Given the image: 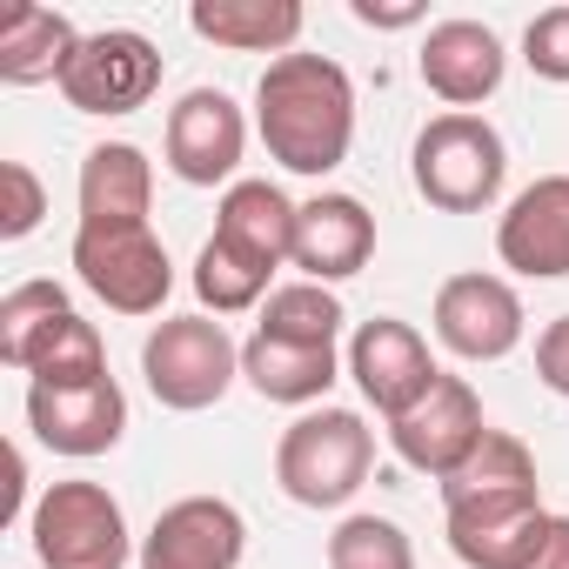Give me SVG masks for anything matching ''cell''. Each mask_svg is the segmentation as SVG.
I'll return each instance as SVG.
<instances>
[{"label":"cell","instance_id":"cell-4","mask_svg":"<svg viewBox=\"0 0 569 569\" xmlns=\"http://www.w3.org/2000/svg\"><path fill=\"white\" fill-rule=\"evenodd\" d=\"M141 376H148V396L174 416H194V409H214L234 376H241V342L228 336V322L214 316H168L148 329L141 342Z\"/></svg>","mask_w":569,"mask_h":569},{"label":"cell","instance_id":"cell-8","mask_svg":"<svg viewBox=\"0 0 569 569\" xmlns=\"http://www.w3.org/2000/svg\"><path fill=\"white\" fill-rule=\"evenodd\" d=\"M529 316H522V296H516V281L502 274H449L442 289H436V342L462 362H502L516 356Z\"/></svg>","mask_w":569,"mask_h":569},{"label":"cell","instance_id":"cell-9","mask_svg":"<svg viewBox=\"0 0 569 569\" xmlns=\"http://www.w3.org/2000/svg\"><path fill=\"white\" fill-rule=\"evenodd\" d=\"M161 154H168V174L188 181V188H234V168L248 154V121L234 108V94L221 88H188L174 108H168V134H161Z\"/></svg>","mask_w":569,"mask_h":569},{"label":"cell","instance_id":"cell-13","mask_svg":"<svg viewBox=\"0 0 569 569\" xmlns=\"http://www.w3.org/2000/svg\"><path fill=\"white\" fill-rule=\"evenodd\" d=\"M248 522L228 496H181L141 536V569H241Z\"/></svg>","mask_w":569,"mask_h":569},{"label":"cell","instance_id":"cell-6","mask_svg":"<svg viewBox=\"0 0 569 569\" xmlns=\"http://www.w3.org/2000/svg\"><path fill=\"white\" fill-rule=\"evenodd\" d=\"M74 274L114 316H161L174 289V261L148 221L141 228H74Z\"/></svg>","mask_w":569,"mask_h":569},{"label":"cell","instance_id":"cell-19","mask_svg":"<svg viewBox=\"0 0 569 569\" xmlns=\"http://www.w3.org/2000/svg\"><path fill=\"white\" fill-rule=\"evenodd\" d=\"M302 8L296 0H194L188 8V28L228 54H296L302 41Z\"/></svg>","mask_w":569,"mask_h":569},{"label":"cell","instance_id":"cell-21","mask_svg":"<svg viewBox=\"0 0 569 569\" xmlns=\"http://www.w3.org/2000/svg\"><path fill=\"white\" fill-rule=\"evenodd\" d=\"M68 322H74V302H68L61 281H14L0 296V362L34 376L41 356L68 336Z\"/></svg>","mask_w":569,"mask_h":569},{"label":"cell","instance_id":"cell-28","mask_svg":"<svg viewBox=\"0 0 569 569\" xmlns=\"http://www.w3.org/2000/svg\"><path fill=\"white\" fill-rule=\"evenodd\" d=\"M94 376H108V349H101V336H94V322H68V336L41 356V369L28 376V382H94Z\"/></svg>","mask_w":569,"mask_h":569},{"label":"cell","instance_id":"cell-5","mask_svg":"<svg viewBox=\"0 0 569 569\" xmlns=\"http://www.w3.org/2000/svg\"><path fill=\"white\" fill-rule=\"evenodd\" d=\"M28 542L41 569H128L134 556L128 516L101 482H54L28 516Z\"/></svg>","mask_w":569,"mask_h":569},{"label":"cell","instance_id":"cell-24","mask_svg":"<svg viewBox=\"0 0 569 569\" xmlns=\"http://www.w3.org/2000/svg\"><path fill=\"white\" fill-rule=\"evenodd\" d=\"M509 496H542V489H536V456H529L522 436L489 429V436L476 442V456H469L456 476H442V509H462V502H509Z\"/></svg>","mask_w":569,"mask_h":569},{"label":"cell","instance_id":"cell-1","mask_svg":"<svg viewBox=\"0 0 569 569\" xmlns=\"http://www.w3.org/2000/svg\"><path fill=\"white\" fill-rule=\"evenodd\" d=\"M254 134L289 174H336L356 148V81L329 54H281L254 81Z\"/></svg>","mask_w":569,"mask_h":569},{"label":"cell","instance_id":"cell-7","mask_svg":"<svg viewBox=\"0 0 569 569\" xmlns=\"http://www.w3.org/2000/svg\"><path fill=\"white\" fill-rule=\"evenodd\" d=\"M54 88L74 114H134L161 88V48L134 28L81 34V48H74V61L61 68Z\"/></svg>","mask_w":569,"mask_h":569},{"label":"cell","instance_id":"cell-16","mask_svg":"<svg viewBox=\"0 0 569 569\" xmlns=\"http://www.w3.org/2000/svg\"><path fill=\"white\" fill-rule=\"evenodd\" d=\"M369 254H376V214L356 201V194H316V201H302V214H296V268L309 274V281H349V274H362L369 268Z\"/></svg>","mask_w":569,"mask_h":569},{"label":"cell","instance_id":"cell-10","mask_svg":"<svg viewBox=\"0 0 569 569\" xmlns=\"http://www.w3.org/2000/svg\"><path fill=\"white\" fill-rule=\"evenodd\" d=\"M349 376H356L362 402H369L382 422H396V416H409V409L436 389L442 369H436L429 342L416 336V322L376 316V322H362V329L349 336Z\"/></svg>","mask_w":569,"mask_h":569},{"label":"cell","instance_id":"cell-12","mask_svg":"<svg viewBox=\"0 0 569 569\" xmlns=\"http://www.w3.org/2000/svg\"><path fill=\"white\" fill-rule=\"evenodd\" d=\"M28 429L41 436V449L54 456H108L121 436H128V396L114 376H94V382H28Z\"/></svg>","mask_w":569,"mask_h":569},{"label":"cell","instance_id":"cell-33","mask_svg":"<svg viewBox=\"0 0 569 569\" xmlns=\"http://www.w3.org/2000/svg\"><path fill=\"white\" fill-rule=\"evenodd\" d=\"M362 28H416L422 21V8H376V0H356V8H349Z\"/></svg>","mask_w":569,"mask_h":569},{"label":"cell","instance_id":"cell-25","mask_svg":"<svg viewBox=\"0 0 569 569\" xmlns=\"http://www.w3.org/2000/svg\"><path fill=\"white\" fill-rule=\"evenodd\" d=\"M274 268L261 261V254H248V248H234L228 234H208L201 241V254H194V296H201V309L221 322V316H248V309H261L274 289Z\"/></svg>","mask_w":569,"mask_h":569},{"label":"cell","instance_id":"cell-32","mask_svg":"<svg viewBox=\"0 0 569 569\" xmlns=\"http://www.w3.org/2000/svg\"><path fill=\"white\" fill-rule=\"evenodd\" d=\"M522 569H569V516H549V529H542V542L529 549Z\"/></svg>","mask_w":569,"mask_h":569},{"label":"cell","instance_id":"cell-14","mask_svg":"<svg viewBox=\"0 0 569 569\" xmlns=\"http://www.w3.org/2000/svg\"><path fill=\"white\" fill-rule=\"evenodd\" d=\"M416 68H422V88H429L436 101H449V114H476V101H489V94L502 88L509 54H502L496 28L456 14V21H436V28L422 34Z\"/></svg>","mask_w":569,"mask_h":569},{"label":"cell","instance_id":"cell-31","mask_svg":"<svg viewBox=\"0 0 569 569\" xmlns=\"http://www.w3.org/2000/svg\"><path fill=\"white\" fill-rule=\"evenodd\" d=\"M536 376H542V389L569 396V316H556V322L536 336Z\"/></svg>","mask_w":569,"mask_h":569},{"label":"cell","instance_id":"cell-29","mask_svg":"<svg viewBox=\"0 0 569 569\" xmlns=\"http://www.w3.org/2000/svg\"><path fill=\"white\" fill-rule=\"evenodd\" d=\"M48 214V188L28 161H0V241H28Z\"/></svg>","mask_w":569,"mask_h":569},{"label":"cell","instance_id":"cell-22","mask_svg":"<svg viewBox=\"0 0 569 569\" xmlns=\"http://www.w3.org/2000/svg\"><path fill=\"white\" fill-rule=\"evenodd\" d=\"M296 201L281 194L274 181H234L221 188V208H214V234H228L234 248L261 254L268 268H281L296 254Z\"/></svg>","mask_w":569,"mask_h":569},{"label":"cell","instance_id":"cell-23","mask_svg":"<svg viewBox=\"0 0 569 569\" xmlns=\"http://www.w3.org/2000/svg\"><path fill=\"white\" fill-rule=\"evenodd\" d=\"M81 34L68 14L54 8H14L0 21V81L8 88H41V81H61V68L74 61Z\"/></svg>","mask_w":569,"mask_h":569},{"label":"cell","instance_id":"cell-20","mask_svg":"<svg viewBox=\"0 0 569 569\" xmlns=\"http://www.w3.org/2000/svg\"><path fill=\"white\" fill-rule=\"evenodd\" d=\"M241 376L261 402H289V409H316L336 376L342 356L336 349H309V342H274V336H248L241 342Z\"/></svg>","mask_w":569,"mask_h":569},{"label":"cell","instance_id":"cell-11","mask_svg":"<svg viewBox=\"0 0 569 569\" xmlns=\"http://www.w3.org/2000/svg\"><path fill=\"white\" fill-rule=\"evenodd\" d=\"M489 436V422H482V396L462 382V376H436V389L409 409V416H396L389 422V449L409 462V469H422V476H456L469 456H476V442Z\"/></svg>","mask_w":569,"mask_h":569},{"label":"cell","instance_id":"cell-26","mask_svg":"<svg viewBox=\"0 0 569 569\" xmlns=\"http://www.w3.org/2000/svg\"><path fill=\"white\" fill-rule=\"evenodd\" d=\"M342 296L322 289V281H281V289L261 302V322L254 336H274V342H309V349H336L342 336Z\"/></svg>","mask_w":569,"mask_h":569},{"label":"cell","instance_id":"cell-27","mask_svg":"<svg viewBox=\"0 0 569 569\" xmlns=\"http://www.w3.org/2000/svg\"><path fill=\"white\" fill-rule=\"evenodd\" d=\"M329 569H416V542L389 516H342L329 536Z\"/></svg>","mask_w":569,"mask_h":569},{"label":"cell","instance_id":"cell-18","mask_svg":"<svg viewBox=\"0 0 569 569\" xmlns=\"http://www.w3.org/2000/svg\"><path fill=\"white\" fill-rule=\"evenodd\" d=\"M154 201V161L134 141H101L81 161V228H141Z\"/></svg>","mask_w":569,"mask_h":569},{"label":"cell","instance_id":"cell-30","mask_svg":"<svg viewBox=\"0 0 569 569\" xmlns=\"http://www.w3.org/2000/svg\"><path fill=\"white\" fill-rule=\"evenodd\" d=\"M522 61H529L536 81L569 88V8H542V14L522 28Z\"/></svg>","mask_w":569,"mask_h":569},{"label":"cell","instance_id":"cell-34","mask_svg":"<svg viewBox=\"0 0 569 569\" xmlns=\"http://www.w3.org/2000/svg\"><path fill=\"white\" fill-rule=\"evenodd\" d=\"M21 502H28V456L14 449V456H8V502H0V522H14Z\"/></svg>","mask_w":569,"mask_h":569},{"label":"cell","instance_id":"cell-2","mask_svg":"<svg viewBox=\"0 0 569 569\" xmlns=\"http://www.w3.org/2000/svg\"><path fill=\"white\" fill-rule=\"evenodd\" d=\"M376 469V429L356 409H302L274 442V482L302 509H342Z\"/></svg>","mask_w":569,"mask_h":569},{"label":"cell","instance_id":"cell-17","mask_svg":"<svg viewBox=\"0 0 569 569\" xmlns=\"http://www.w3.org/2000/svg\"><path fill=\"white\" fill-rule=\"evenodd\" d=\"M442 516H449V549H456V562H469V569H522L529 549H536L542 529H549L542 496L462 502V509H442Z\"/></svg>","mask_w":569,"mask_h":569},{"label":"cell","instance_id":"cell-15","mask_svg":"<svg viewBox=\"0 0 569 569\" xmlns=\"http://www.w3.org/2000/svg\"><path fill=\"white\" fill-rule=\"evenodd\" d=\"M496 254L502 268L529 281H562L569 274V174H536L496 221Z\"/></svg>","mask_w":569,"mask_h":569},{"label":"cell","instance_id":"cell-3","mask_svg":"<svg viewBox=\"0 0 569 569\" xmlns=\"http://www.w3.org/2000/svg\"><path fill=\"white\" fill-rule=\"evenodd\" d=\"M409 174H416V194L429 208L482 214L502 194V181H509V148H502V134L482 114H436L416 134Z\"/></svg>","mask_w":569,"mask_h":569}]
</instances>
